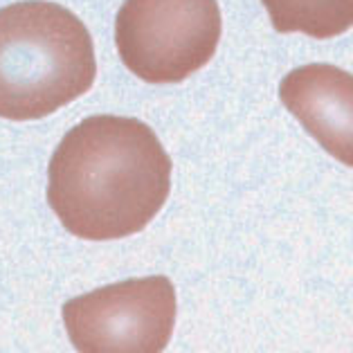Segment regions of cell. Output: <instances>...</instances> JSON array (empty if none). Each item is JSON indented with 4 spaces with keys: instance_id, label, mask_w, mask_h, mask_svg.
<instances>
[{
    "instance_id": "8992f818",
    "label": "cell",
    "mask_w": 353,
    "mask_h": 353,
    "mask_svg": "<svg viewBox=\"0 0 353 353\" xmlns=\"http://www.w3.org/2000/svg\"><path fill=\"white\" fill-rule=\"evenodd\" d=\"M279 34L335 39L353 25V0H261Z\"/></svg>"
},
{
    "instance_id": "277c9868",
    "label": "cell",
    "mask_w": 353,
    "mask_h": 353,
    "mask_svg": "<svg viewBox=\"0 0 353 353\" xmlns=\"http://www.w3.org/2000/svg\"><path fill=\"white\" fill-rule=\"evenodd\" d=\"M171 279H126L63 304V324L81 353H160L176 326Z\"/></svg>"
},
{
    "instance_id": "3957f363",
    "label": "cell",
    "mask_w": 353,
    "mask_h": 353,
    "mask_svg": "<svg viewBox=\"0 0 353 353\" xmlns=\"http://www.w3.org/2000/svg\"><path fill=\"white\" fill-rule=\"evenodd\" d=\"M216 0H126L115 19L122 63L146 83H180L216 54Z\"/></svg>"
},
{
    "instance_id": "7a4b0ae2",
    "label": "cell",
    "mask_w": 353,
    "mask_h": 353,
    "mask_svg": "<svg viewBox=\"0 0 353 353\" xmlns=\"http://www.w3.org/2000/svg\"><path fill=\"white\" fill-rule=\"evenodd\" d=\"M88 28L48 0L0 10V117L30 122L57 113L94 83Z\"/></svg>"
},
{
    "instance_id": "6da1fadb",
    "label": "cell",
    "mask_w": 353,
    "mask_h": 353,
    "mask_svg": "<svg viewBox=\"0 0 353 353\" xmlns=\"http://www.w3.org/2000/svg\"><path fill=\"white\" fill-rule=\"evenodd\" d=\"M169 192V153L135 117L83 119L63 135L48 167L50 208L70 234L85 241L142 232Z\"/></svg>"
},
{
    "instance_id": "5b68a950",
    "label": "cell",
    "mask_w": 353,
    "mask_h": 353,
    "mask_svg": "<svg viewBox=\"0 0 353 353\" xmlns=\"http://www.w3.org/2000/svg\"><path fill=\"white\" fill-rule=\"evenodd\" d=\"M279 97L306 131L347 167L353 165V77L329 63H311L286 74Z\"/></svg>"
}]
</instances>
